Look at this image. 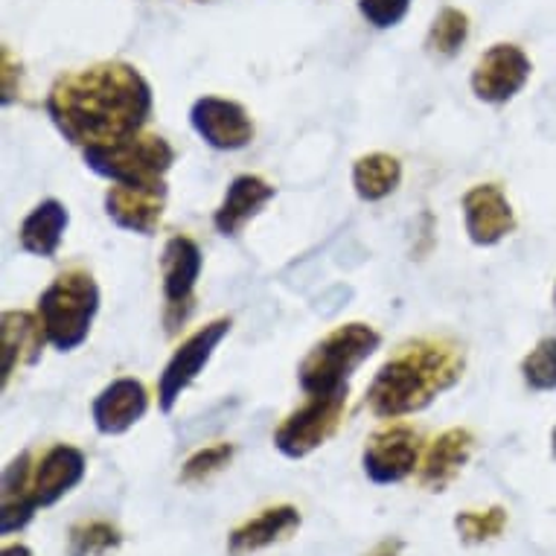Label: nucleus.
<instances>
[{"label":"nucleus","instance_id":"ddd939ff","mask_svg":"<svg viewBox=\"0 0 556 556\" xmlns=\"http://www.w3.org/2000/svg\"><path fill=\"white\" fill-rule=\"evenodd\" d=\"M464 222L466 233L475 245H498L507 233L516 228V216L502 187L495 184H478L464 195Z\"/></svg>","mask_w":556,"mask_h":556},{"label":"nucleus","instance_id":"dca6fc26","mask_svg":"<svg viewBox=\"0 0 556 556\" xmlns=\"http://www.w3.org/2000/svg\"><path fill=\"white\" fill-rule=\"evenodd\" d=\"M50 344L38 315L29 312H3L0 320V353H3V384L10 382L15 367L36 365L41 346Z\"/></svg>","mask_w":556,"mask_h":556},{"label":"nucleus","instance_id":"a878e982","mask_svg":"<svg viewBox=\"0 0 556 556\" xmlns=\"http://www.w3.org/2000/svg\"><path fill=\"white\" fill-rule=\"evenodd\" d=\"M469 36V18L457 10H443L434 21L429 36V47L440 55H455Z\"/></svg>","mask_w":556,"mask_h":556},{"label":"nucleus","instance_id":"0eeeda50","mask_svg":"<svg viewBox=\"0 0 556 556\" xmlns=\"http://www.w3.org/2000/svg\"><path fill=\"white\" fill-rule=\"evenodd\" d=\"M230 332V318H219L201 327L199 332H192L187 341H184L175 356L169 358V365L164 367L161 374V382H157V402H161V410L169 414L175 408V402L181 400V393L190 388L199 374L207 367V362L216 353V346L228 338Z\"/></svg>","mask_w":556,"mask_h":556},{"label":"nucleus","instance_id":"7c9ffc66","mask_svg":"<svg viewBox=\"0 0 556 556\" xmlns=\"http://www.w3.org/2000/svg\"><path fill=\"white\" fill-rule=\"evenodd\" d=\"M554 455H556V431H554Z\"/></svg>","mask_w":556,"mask_h":556},{"label":"nucleus","instance_id":"f3484780","mask_svg":"<svg viewBox=\"0 0 556 556\" xmlns=\"http://www.w3.org/2000/svg\"><path fill=\"white\" fill-rule=\"evenodd\" d=\"M274 199V187L263 181L260 175H239L233 178L222 199L219 211L213 216V225L222 237H237L239 230L245 228L248 222L254 219L256 213L263 211L265 204Z\"/></svg>","mask_w":556,"mask_h":556},{"label":"nucleus","instance_id":"f257e3e1","mask_svg":"<svg viewBox=\"0 0 556 556\" xmlns=\"http://www.w3.org/2000/svg\"><path fill=\"white\" fill-rule=\"evenodd\" d=\"M47 114L74 147H105L143 131L152 114V88L131 64H93L50 88Z\"/></svg>","mask_w":556,"mask_h":556},{"label":"nucleus","instance_id":"bb28decb","mask_svg":"<svg viewBox=\"0 0 556 556\" xmlns=\"http://www.w3.org/2000/svg\"><path fill=\"white\" fill-rule=\"evenodd\" d=\"M233 452H237V448L230 446V443H219V446H207V448H201V452H195V455L184 464L181 483L207 481L211 475L222 472V469L230 464Z\"/></svg>","mask_w":556,"mask_h":556},{"label":"nucleus","instance_id":"f8f14e48","mask_svg":"<svg viewBox=\"0 0 556 556\" xmlns=\"http://www.w3.org/2000/svg\"><path fill=\"white\" fill-rule=\"evenodd\" d=\"M528 76L530 62L519 47L495 45L478 59V64H475L472 91L478 100L502 105V102L513 100V97L525 88Z\"/></svg>","mask_w":556,"mask_h":556},{"label":"nucleus","instance_id":"39448f33","mask_svg":"<svg viewBox=\"0 0 556 556\" xmlns=\"http://www.w3.org/2000/svg\"><path fill=\"white\" fill-rule=\"evenodd\" d=\"M85 164L111 184H164V175L173 169L175 149L161 135H137L83 149Z\"/></svg>","mask_w":556,"mask_h":556},{"label":"nucleus","instance_id":"412c9836","mask_svg":"<svg viewBox=\"0 0 556 556\" xmlns=\"http://www.w3.org/2000/svg\"><path fill=\"white\" fill-rule=\"evenodd\" d=\"M67 222H71V216H67V207H64L62 201H41L36 211L24 219V225H21V248L33 256H53L59 245H62Z\"/></svg>","mask_w":556,"mask_h":556},{"label":"nucleus","instance_id":"cd10ccee","mask_svg":"<svg viewBox=\"0 0 556 556\" xmlns=\"http://www.w3.org/2000/svg\"><path fill=\"white\" fill-rule=\"evenodd\" d=\"M410 0H362L358 3V10L367 18V24H374L379 29L396 27L402 18H405V12H408Z\"/></svg>","mask_w":556,"mask_h":556},{"label":"nucleus","instance_id":"6e6552de","mask_svg":"<svg viewBox=\"0 0 556 556\" xmlns=\"http://www.w3.org/2000/svg\"><path fill=\"white\" fill-rule=\"evenodd\" d=\"M201 251L190 237H173L166 242L161 256V271H164V298H166V324L169 332L181 327L192 312V292L201 277Z\"/></svg>","mask_w":556,"mask_h":556},{"label":"nucleus","instance_id":"393cba45","mask_svg":"<svg viewBox=\"0 0 556 556\" xmlns=\"http://www.w3.org/2000/svg\"><path fill=\"white\" fill-rule=\"evenodd\" d=\"M525 382L533 391H554L556 388V338L539 341L536 350H530V356L521 362Z\"/></svg>","mask_w":556,"mask_h":556},{"label":"nucleus","instance_id":"2eb2a0df","mask_svg":"<svg viewBox=\"0 0 556 556\" xmlns=\"http://www.w3.org/2000/svg\"><path fill=\"white\" fill-rule=\"evenodd\" d=\"M85 455L76 446L59 443L41 457L33 472V498L38 507H53L59 498L79 486L85 478Z\"/></svg>","mask_w":556,"mask_h":556},{"label":"nucleus","instance_id":"4be33fe9","mask_svg":"<svg viewBox=\"0 0 556 556\" xmlns=\"http://www.w3.org/2000/svg\"><path fill=\"white\" fill-rule=\"evenodd\" d=\"M402 181V164L393 155L374 152L353 164V187L362 201L388 199Z\"/></svg>","mask_w":556,"mask_h":556},{"label":"nucleus","instance_id":"a211bd4d","mask_svg":"<svg viewBox=\"0 0 556 556\" xmlns=\"http://www.w3.org/2000/svg\"><path fill=\"white\" fill-rule=\"evenodd\" d=\"M301 528V510L292 507V504H277V507H268L256 519L239 525L228 539L230 556H248L254 551H263V547L274 545V542H283Z\"/></svg>","mask_w":556,"mask_h":556},{"label":"nucleus","instance_id":"9b49d317","mask_svg":"<svg viewBox=\"0 0 556 556\" xmlns=\"http://www.w3.org/2000/svg\"><path fill=\"white\" fill-rule=\"evenodd\" d=\"M166 207V184H114L105 192V213L123 230L152 237Z\"/></svg>","mask_w":556,"mask_h":556},{"label":"nucleus","instance_id":"9d476101","mask_svg":"<svg viewBox=\"0 0 556 556\" xmlns=\"http://www.w3.org/2000/svg\"><path fill=\"white\" fill-rule=\"evenodd\" d=\"M417 457H420L417 431H410L408 426H391L367 440L362 464L374 483H400L417 469Z\"/></svg>","mask_w":556,"mask_h":556},{"label":"nucleus","instance_id":"6ab92c4d","mask_svg":"<svg viewBox=\"0 0 556 556\" xmlns=\"http://www.w3.org/2000/svg\"><path fill=\"white\" fill-rule=\"evenodd\" d=\"M475 452V438L466 429H448L443 431L426 452L422 460L420 481L426 490H446L448 483L455 481L457 472L469 464V457Z\"/></svg>","mask_w":556,"mask_h":556},{"label":"nucleus","instance_id":"20e7f679","mask_svg":"<svg viewBox=\"0 0 556 556\" xmlns=\"http://www.w3.org/2000/svg\"><path fill=\"white\" fill-rule=\"evenodd\" d=\"M382 344V336L367 324H344L312 346L298 379L309 396L346 391V379L365 365Z\"/></svg>","mask_w":556,"mask_h":556},{"label":"nucleus","instance_id":"5701e85b","mask_svg":"<svg viewBox=\"0 0 556 556\" xmlns=\"http://www.w3.org/2000/svg\"><path fill=\"white\" fill-rule=\"evenodd\" d=\"M123 545L119 530L109 521H85L71 530L67 556H109Z\"/></svg>","mask_w":556,"mask_h":556},{"label":"nucleus","instance_id":"423d86ee","mask_svg":"<svg viewBox=\"0 0 556 556\" xmlns=\"http://www.w3.org/2000/svg\"><path fill=\"white\" fill-rule=\"evenodd\" d=\"M344 408L346 391L309 396L303 408L292 410L280 422V429L274 431V446L280 455L292 457V460L312 455L315 448L324 446L336 434L341 420H344Z\"/></svg>","mask_w":556,"mask_h":556},{"label":"nucleus","instance_id":"c756f323","mask_svg":"<svg viewBox=\"0 0 556 556\" xmlns=\"http://www.w3.org/2000/svg\"><path fill=\"white\" fill-rule=\"evenodd\" d=\"M0 556H33V551L27 545H7Z\"/></svg>","mask_w":556,"mask_h":556},{"label":"nucleus","instance_id":"c85d7f7f","mask_svg":"<svg viewBox=\"0 0 556 556\" xmlns=\"http://www.w3.org/2000/svg\"><path fill=\"white\" fill-rule=\"evenodd\" d=\"M402 547H405L402 539H384V542H379L367 556H400Z\"/></svg>","mask_w":556,"mask_h":556},{"label":"nucleus","instance_id":"2f4dec72","mask_svg":"<svg viewBox=\"0 0 556 556\" xmlns=\"http://www.w3.org/2000/svg\"><path fill=\"white\" fill-rule=\"evenodd\" d=\"M554 303H556V292H554Z\"/></svg>","mask_w":556,"mask_h":556},{"label":"nucleus","instance_id":"f03ea898","mask_svg":"<svg viewBox=\"0 0 556 556\" xmlns=\"http://www.w3.org/2000/svg\"><path fill=\"white\" fill-rule=\"evenodd\" d=\"M464 376V353L446 341H410L379 367L367 388V405L376 417L396 420L429 408L434 396Z\"/></svg>","mask_w":556,"mask_h":556},{"label":"nucleus","instance_id":"4468645a","mask_svg":"<svg viewBox=\"0 0 556 556\" xmlns=\"http://www.w3.org/2000/svg\"><path fill=\"white\" fill-rule=\"evenodd\" d=\"M149 410V393L137 379H117L93 400V426L100 434H126Z\"/></svg>","mask_w":556,"mask_h":556},{"label":"nucleus","instance_id":"1a4fd4ad","mask_svg":"<svg viewBox=\"0 0 556 556\" xmlns=\"http://www.w3.org/2000/svg\"><path fill=\"white\" fill-rule=\"evenodd\" d=\"M190 123L195 135L219 152H237L254 140V123L248 117V111L239 102L222 100V97H201L192 105Z\"/></svg>","mask_w":556,"mask_h":556},{"label":"nucleus","instance_id":"7ed1b4c3","mask_svg":"<svg viewBox=\"0 0 556 556\" xmlns=\"http://www.w3.org/2000/svg\"><path fill=\"white\" fill-rule=\"evenodd\" d=\"M97 312H100V286L83 268L59 274L38 298V318L47 341L62 353L85 344Z\"/></svg>","mask_w":556,"mask_h":556},{"label":"nucleus","instance_id":"aec40b11","mask_svg":"<svg viewBox=\"0 0 556 556\" xmlns=\"http://www.w3.org/2000/svg\"><path fill=\"white\" fill-rule=\"evenodd\" d=\"M38 504L33 498V455L24 452L3 472V510H0V533L10 536L33 521Z\"/></svg>","mask_w":556,"mask_h":556},{"label":"nucleus","instance_id":"b1692460","mask_svg":"<svg viewBox=\"0 0 556 556\" xmlns=\"http://www.w3.org/2000/svg\"><path fill=\"white\" fill-rule=\"evenodd\" d=\"M507 528V510L504 507H493V510H466L457 513L455 530L460 533L466 545H483L490 539L502 536V530Z\"/></svg>","mask_w":556,"mask_h":556}]
</instances>
